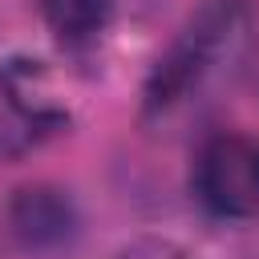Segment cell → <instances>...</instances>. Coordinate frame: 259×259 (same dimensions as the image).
I'll list each match as a JSON object with an SVG mask.
<instances>
[{
  "instance_id": "1",
  "label": "cell",
  "mask_w": 259,
  "mask_h": 259,
  "mask_svg": "<svg viewBox=\"0 0 259 259\" xmlns=\"http://www.w3.org/2000/svg\"><path fill=\"white\" fill-rule=\"evenodd\" d=\"M255 12L247 0H202L146 85V117L170 121L231 85L251 57Z\"/></svg>"
},
{
  "instance_id": "2",
  "label": "cell",
  "mask_w": 259,
  "mask_h": 259,
  "mask_svg": "<svg viewBox=\"0 0 259 259\" xmlns=\"http://www.w3.org/2000/svg\"><path fill=\"white\" fill-rule=\"evenodd\" d=\"M194 194L219 219H251L259 214V138L219 134L198 150L194 162Z\"/></svg>"
},
{
  "instance_id": "3",
  "label": "cell",
  "mask_w": 259,
  "mask_h": 259,
  "mask_svg": "<svg viewBox=\"0 0 259 259\" xmlns=\"http://www.w3.org/2000/svg\"><path fill=\"white\" fill-rule=\"evenodd\" d=\"M73 227H77L73 202L53 186L16 190L8 202V231L24 247H57L73 235Z\"/></svg>"
},
{
  "instance_id": "4",
  "label": "cell",
  "mask_w": 259,
  "mask_h": 259,
  "mask_svg": "<svg viewBox=\"0 0 259 259\" xmlns=\"http://www.w3.org/2000/svg\"><path fill=\"white\" fill-rule=\"evenodd\" d=\"M113 16V0H45V20L65 49L93 45Z\"/></svg>"
},
{
  "instance_id": "5",
  "label": "cell",
  "mask_w": 259,
  "mask_h": 259,
  "mask_svg": "<svg viewBox=\"0 0 259 259\" xmlns=\"http://www.w3.org/2000/svg\"><path fill=\"white\" fill-rule=\"evenodd\" d=\"M117 259H190V255L170 239H134L117 251Z\"/></svg>"
}]
</instances>
